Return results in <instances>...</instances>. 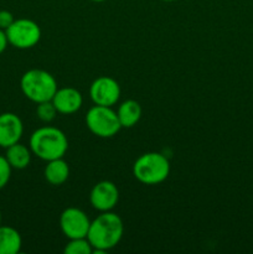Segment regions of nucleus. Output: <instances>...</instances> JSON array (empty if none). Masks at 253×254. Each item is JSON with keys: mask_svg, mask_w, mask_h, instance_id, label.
<instances>
[{"mask_svg": "<svg viewBox=\"0 0 253 254\" xmlns=\"http://www.w3.org/2000/svg\"><path fill=\"white\" fill-rule=\"evenodd\" d=\"M123 232L122 218L117 213L107 211L91 221L87 240L93 247V253H104L121 242Z\"/></svg>", "mask_w": 253, "mask_h": 254, "instance_id": "nucleus-1", "label": "nucleus"}, {"mask_svg": "<svg viewBox=\"0 0 253 254\" xmlns=\"http://www.w3.org/2000/svg\"><path fill=\"white\" fill-rule=\"evenodd\" d=\"M32 154L45 161L63 158L68 149V140L63 131L55 127H42L30 136Z\"/></svg>", "mask_w": 253, "mask_h": 254, "instance_id": "nucleus-2", "label": "nucleus"}, {"mask_svg": "<svg viewBox=\"0 0 253 254\" xmlns=\"http://www.w3.org/2000/svg\"><path fill=\"white\" fill-rule=\"evenodd\" d=\"M20 88L27 99L37 104L51 101L57 91V81L50 72L32 68L22 74Z\"/></svg>", "mask_w": 253, "mask_h": 254, "instance_id": "nucleus-3", "label": "nucleus"}, {"mask_svg": "<svg viewBox=\"0 0 253 254\" xmlns=\"http://www.w3.org/2000/svg\"><path fill=\"white\" fill-rule=\"evenodd\" d=\"M170 174V163L161 153H145L139 156L133 165V175L144 185H158Z\"/></svg>", "mask_w": 253, "mask_h": 254, "instance_id": "nucleus-4", "label": "nucleus"}, {"mask_svg": "<svg viewBox=\"0 0 253 254\" xmlns=\"http://www.w3.org/2000/svg\"><path fill=\"white\" fill-rule=\"evenodd\" d=\"M86 126L99 138H112L122 129L117 112L112 107L94 106L87 112Z\"/></svg>", "mask_w": 253, "mask_h": 254, "instance_id": "nucleus-5", "label": "nucleus"}, {"mask_svg": "<svg viewBox=\"0 0 253 254\" xmlns=\"http://www.w3.org/2000/svg\"><path fill=\"white\" fill-rule=\"evenodd\" d=\"M5 32L9 45L20 50H27L36 46L41 39V29L37 22L30 19L14 20Z\"/></svg>", "mask_w": 253, "mask_h": 254, "instance_id": "nucleus-6", "label": "nucleus"}, {"mask_svg": "<svg viewBox=\"0 0 253 254\" xmlns=\"http://www.w3.org/2000/svg\"><path fill=\"white\" fill-rule=\"evenodd\" d=\"M91 221L86 213L77 207H68L60 216V227L68 240L86 238Z\"/></svg>", "mask_w": 253, "mask_h": 254, "instance_id": "nucleus-7", "label": "nucleus"}, {"mask_svg": "<svg viewBox=\"0 0 253 254\" xmlns=\"http://www.w3.org/2000/svg\"><path fill=\"white\" fill-rule=\"evenodd\" d=\"M89 96L97 106L112 107L119 101L121 86L109 76H101L92 82L89 87Z\"/></svg>", "mask_w": 253, "mask_h": 254, "instance_id": "nucleus-8", "label": "nucleus"}, {"mask_svg": "<svg viewBox=\"0 0 253 254\" xmlns=\"http://www.w3.org/2000/svg\"><path fill=\"white\" fill-rule=\"evenodd\" d=\"M119 201V190L114 183L103 180L97 183L89 193V202L92 207L99 212L112 211Z\"/></svg>", "mask_w": 253, "mask_h": 254, "instance_id": "nucleus-9", "label": "nucleus"}, {"mask_svg": "<svg viewBox=\"0 0 253 254\" xmlns=\"http://www.w3.org/2000/svg\"><path fill=\"white\" fill-rule=\"evenodd\" d=\"M24 133V124L19 116L11 112L0 114V148H9L19 143Z\"/></svg>", "mask_w": 253, "mask_h": 254, "instance_id": "nucleus-10", "label": "nucleus"}, {"mask_svg": "<svg viewBox=\"0 0 253 254\" xmlns=\"http://www.w3.org/2000/svg\"><path fill=\"white\" fill-rule=\"evenodd\" d=\"M51 102L54 103L57 113L73 114L81 109L83 97L78 89L73 87H63V88H57Z\"/></svg>", "mask_w": 253, "mask_h": 254, "instance_id": "nucleus-11", "label": "nucleus"}, {"mask_svg": "<svg viewBox=\"0 0 253 254\" xmlns=\"http://www.w3.org/2000/svg\"><path fill=\"white\" fill-rule=\"evenodd\" d=\"M141 113H143L141 106L139 104V102L134 101V99L124 101L117 111V116H118L122 128H133L134 126H136L138 122L140 121Z\"/></svg>", "mask_w": 253, "mask_h": 254, "instance_id": "nucleus-12", "label": "nucleus"}, {"mask_svg": "<svg viewBox=\"0 0 253 254\" xmlns=\"http://www.w3.org/2000/svg\"><path fill=\"white\" fill-rule=\"evenodd\" d=\"M45 179L49 184L54 186H60L67 181L69 176V166L63 158L54 159L47 161V165L44 171Z\"/></svg>", "mask_w": 253, "mask_h": 254, "instance_id": "nucleus-13", "label": "nucleus"}, {"mask_svg": "<svg viewBox=\"0 0 253 254\" xmlns=\"http://www.w3.org/2000/svg\"><path fill=\"white\" fill-rule=\"evenodd\" d=\"M31 149L19 141V143H15L6 148L5 158L12 169L22 170L29 166L30 161H31Z\"/></svg>", "mask_w": 253, "mask_h": 254, "instance_id": "nucleus-14", "label": "nucleus"}, {"mask_svg": "<svg viewBox=\"0 0 253 254\" xmlns=\"http://www.w3.org/2000/svg\"><path fill=\"white\" fill-rule=\"evenodd\" d=\"M21 247V235L10 226L0 225V254H16Z\"/></svg>", "mask_w": 253, "mask_h": 254, "instance_id": "nucleus-15", "label": "nucleus"}, {"mask_svg": "<svg viewBox=\"0 0 253 254\" xmlns=\"http://www.w3.org/2000/svg\"><path fill=\"white\" fill-rule=\"evenodd\" d=\"M63 252L66 254H92L93 253V247L86 238H74L69 240L64 247Z\"/></svg>", "mask_w": 253, "mask_h": 254, "instance_id": "nucleus-16", "label": "nucleus"}, {"mask_svg": "<svg viewBox=\"0 0 253 254\" xmlns=\"http://www.w3.org/2000/svg\"><path fill=\"white\" fill-rule=\"evenodd\" d=\"M57 111L55 108L54 103L51 101L42 102V103H37L36 108V116L40 121H42L44 123H50L55 119L56 117Z\"/></svg>", "mask_w": 253, "mask_h": 254, "instance_id": "nucleus-17", "label": "nucleus"}, {"mask_svg": "<svg viewBox=\"0 0 253 254\" xmlns=\"http://www.w3.org/2000/svg\"><path fill=\"white\" fill-rule=\"evenodd\" d=\"M11 170L12 168L10 166V164L7 163L6 158L2 155H0V190L4 189L7 185V183L10 181L11 178Z\"/></svg>", "mask_w": 253, "mask_h": 254, "instance_id": "nucleus-18", "label": "nucleus"}, {"mask_svg": "<svg viewBox=\"0 0 253 254\" xmlns=\"http://www.w3.org/2000/svg\"><path fill=\"white\" fill-rule=\"evenodd\" d=\"M14 15L9 10H0V29L6 30L14 22Z\"/></svg>", "mask_w": 253, "mask_h": 254, "instance_id": "nucleus-19", "label": "nucleus"}, {"mask_svg": "<svg viewBox=\"0 0 253 254\" xmlns=\"http://www.w3.org/2000/svg\"><path fill=\"white\" fill-rule=\"evenodd\" d=\"M7 45H9V41H7V36L5 30L0 29V55L6 50Z\"/></svg>", "mask_w": 253, "mask_h": 254, "instance_id": "nucleus-20", "label": "nucleus"}, {"mask_svg": "<svg viewBox=\"0 0 253 254\" xmlns=\"http://www.w3.org/2000/svg\"><path fill=\"white\" fill-rule=\"evenodd\" d=\"M91 1H94V2H103V1H106V0H91Z\"/></svg>", "mask_w": 253, "mask_h": 254, "instance_id": "nucleus-21", "label": "nucleus"}, {"mask_svg": "<svg viewBox=\"0 0 253 254\" xmlns=\"http://www.w3.org/2000/svg\"><path fill=\"white\" fill-rule=\"evenodd\" d=\"M161 1H166V2H171V1H176V0H161Z\"/></svg>", "mask_w": 253, "mask_h": 254, "instance_id": "nucleus-22", "label": "nucleus"}, {"mask_svg": "<svg viewBox=\"0 0 253 254\" xmlns=\"http://www.w3.org/2000/svg\"><path fill=\"white\" fill-rule=\"evenodd\" d=\"M0 225H1V212H0Z\"/></svg>", "mask_w": 253, "mask_h": 254, "instance_id": "nucleus-23", "label": "nucleus"}]
</instances>
